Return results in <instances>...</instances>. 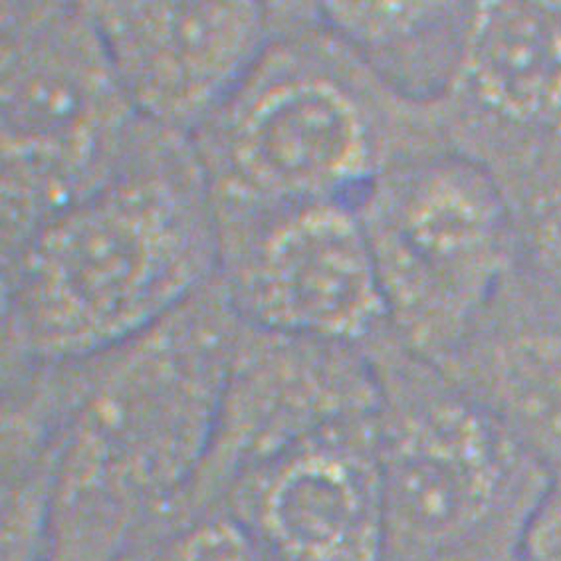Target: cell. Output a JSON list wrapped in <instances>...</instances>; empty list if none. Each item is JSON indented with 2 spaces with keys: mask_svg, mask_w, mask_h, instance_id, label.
I'll return each instance as SVG.
<instances>
[{
  "mask_svg": "<svg viewBox=\"0 0 561 561\" xmlns=\"http://www.w3.org/2000/svg\"><path fill=\"white\" fill-rule=\"evenodd\" d=\"M125 94L149 124H207L276 31L278 2H88Z\"/></svg>",
  "mask_w": 561,
  "mask_h": 561,
  "instance_id": "30bf717a",
  "label": "cell"
},
{
  "mask_svg": "<svg viewBox=\"0 0 561 561\" xmlns=\"http://www.w3.org/2000/svg\"><path fill=\"white\" fill-rule=\"evenodd\" d=\"M365 352L379 383L383 561H518L550 472L389 330Z\"/></svg>",
  "mask_w": 561,
  "mask_h": 561,
  "instance_id": "277c9868",
  "label": "cell"
},
{
  "mask_svg": "<svg viewBox=\"0 0 561 561\" xmlns=\"http://www.w3.org/2000/svg\"><path fill=\"white\" fill-rule=\"evenodd\" d=\"M443 144L510 207L561 169V2H477L462 68L433 107Z\"/></svg>",
  "mask_w": 561,
  "mask_h": 561,
  "instance_id": "9c48e42d",
  "label": "cell"
},
{
  "mask_svg": "<svg viewBox=\"0 0 561 561\" xmlns=\"http://www.w3.org/2000/svg\"><path fill=\"white\" fill-rule=\"evenodd\" d=\"M377 405L365 347L242 323L207 453L167 526L217 512L254 470L328 426L374 415Z\"/></svg>",
  "mask_w": 561,
  "mask_h": 561,
  "instance_id": "ba28073f",
  "label": "cell"
},
{
  "mask_svg": "<svg viewBox=\"0 0 561 561\" xmlns=\"http://www.w3.org/2000/svg\"><path fill=\"white\" fill-rule=\"evenodd\" d=\"M153 561H276L259 534L230 510L179 524Z\"/></svg>",
  "mask_w": 561,
  "mask_h": 561,
  "instance_id": "5bb4252c",
  "label": "cell"
},
{
  "mask_svg": "<svg viewBox=\"0 0 561 561\" xmlns=\"http://www.w3.org/2000/svg\"><path fill=\"white\" fill-rule=\"evenodd\" d=\"M357 213L389 332L440 364L520 264L508 198L479 163L437 149L389 167Z\"/></svg>",
  "mask_w": 561,
  "mask_h": 561,
  "instance_id": "8992f818",
  "label": "cell"
},
{
  "mask_svg": "<svg viewBox=\"0 0 561 561\" xmlns=\"http://www.w3.org/2000/svg\"><path fill=\"white\" fill-rule=\"evenodd\" d=\"M240 330L217 276L107 352L7 375L2 409L54 455V512L131 538L165 520L207 453Z\"/></svg>",
  "mask_w": 561,
  "mask_h": 561,
  "instance_id": "6da1fadb",
  "label": "cell"
},
{
  "mask_svg": "<svg viewBox=\"0 0 561 561\" xmlns=\"http://www.w3.org/2000/svg\"><path fill=\"white\" fill-rule=\"evenodd\" d=\"M230 510L276 561H383L377 411L328 426L254 470Z\"/></svg>",
  "mask_w": 561,
  "mask_h": 561,
  "instance_id": "8fae6325",
  "label": "cell"
},
{
  "mask_svg": "<svg viewBox=\"0 0 561 561\" xmlns=\"http://www.w3.org/2000/svg\"><path fill=\"white\" fill-rule=\"evenodd\" d=\"M520 262L561 294V169L512 205Z\"/></svg>",
  "mask_w": 561,
  "mask_h": 561,
  "instance_id": "9a60e30c",
  "label": "cell"
},
{
  "mask_svg": "<svg viewBox=\"0 0 561 561\" xmlns=\"http://www.w3.org/2000/svg\"><path fill=\"white\" fill-rule=\"evenodd\" d=\"M320 11L379 82L431 110L457 82L477 2H320Z\"/></svg>",
  "mask_w": 561,
  "mask_h": 561,
  "instance_id": "4fadbf2b",
  "label": "cell"
},
{
  "mask_svg": "<svg viewBox=\"0 0 561 561\" xmlns=\"http://www.w3.org/2000/svg\"><path fill=\"white\" fill-rule=\"evenodd\" d=\"M215 210L219 278L242 323L359 347L389 330L355 203Z\"/></svg>",
  "mask_w": 561,
  "mask_h": 561,
  "instance_id": "52a82bcc",
  "label": "cell"
},
{
  "mask_svg": "<svg viewBox=\"0 0 561 561\" xmlns=\"http://www.w3.org/2000/svg\"><path fill=\"white\" fill-rule=\"evenodd\" d=\"M127 550L94 531L54 528L42 561H125Z\"/></svg>",
  "mask_w": 561,
  "mask_h": 561,
  "instance_id": "e0dca14e",
  "label": "cell"
},
{
  "mask_svg": "<svg viewBox=\"0 0 561 561\" xmlns=\"http://www.w3.org/2000/svg\"><path fill=\"white\" fill-rule=\"evenodd\" d=\"M191 141L215 208L242 210L357 205L389 167L447 149L433 107L379 82L320 2H278L268 46Z\"/></svg>",
  "mask_w": 561,
  "mask_h": 561,
  "instance_id": "3957f363",
  "label": "cell"
},
{
  "mask_svg": "<svg viewBox=\"0 0 561 561\" xmlns=\"http://www.w3.org/2000/svg\"><path fill=\"white\" fill-rule=\"evenodd\" d=\"M2 261L112 175L146 119L88 2H2Z\"/></svg>",
  "mask_w": 561,
  "mask_h": 561,
  "instance_id": "5b68a950",
  "label": "cell"
},
{
  "mask_svg": "<svg viewBox=\"0 0 561 561\" xmlns=\"http://www.w3.org/2000/svg\"><path fill=\"white\" fill-rule=\"evenodd\" d=\"M551 477L561 474V294L518 264L435 365Z\"/></svg>",
  "mask_w": 561,
  "mask_h": 561,
  "instance_id": "7c38bea8",
  "label": "cell"
},
{
  "mask_svg": "<svg viewBox=\"0 0 561 561\" xmlns=\"http://www.w3.org/2000/svg\"><path fill=\"white\" fill-rule=\"evenodd\" d=\"M219 264L193 141L146 122L110 178L2 261V374L136 337L215 280Z\"/></svg>",
  "mask_w": 561,
  "mask_h": 561,
  "instance_id": "7a4b0ae2",
  "label": "cell"
},
{
  "mask_svg": "<svg viewBox=\"0 0 561 561\" xmlns=\"http://www.w3.org/2000/svg\"><path fill=\"white\" fill-rule=\"evenodd\" d=\"M518 561H561V474L551 477L531 514Z\"/></svg>",
  "mask_w": 561,
  "mask_h": 561,
  "instance_id": "2e32d148",
  "label": "cell"
}]
</instances>
